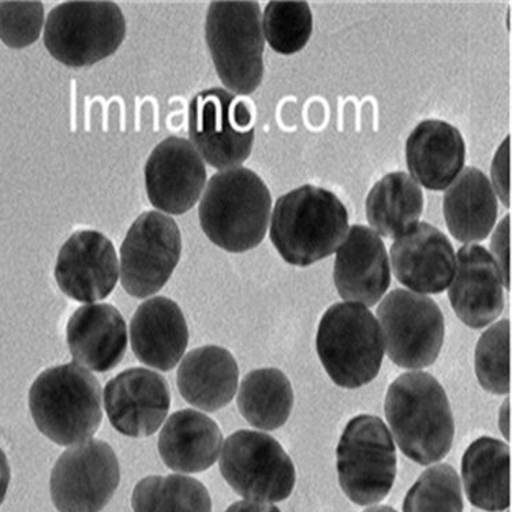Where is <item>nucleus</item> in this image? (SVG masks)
I'll return each instance as SVG.
<instances>
[{
    "mask_svg": "<svg viewBox=\"0 0 512 512\" xmlns=\"http://www.w3.org/2000/svg\"><path fill=\"white\" fill-rule=\"evenodd\" d=\"M510 223L511 216L507 215L506 218L497 224L495 233L492 235L491 241V256L499 268L500 276H502L503 286L507 290L511 289V274H510Z\"/></svg>",
    "mask_w": 512,
    "mask_h": 512,
    "instance_id": "f704fd0d",
    "label": "nucleus"
},
{
    "mask_svg": "<svg viewBox=\"0 0 512 512\" xmlns=\"http://www.w3.org/2000/svg\"><path fill=\"white\" fill-rule=\"evenodd\" d=\"M388 358L403 369L435 364L444 345L446 324L440 306L426 295L396 289L377 308Z\"/></svg>",
    "mask_w": 512,
    "mask_h": 512,
    "instance_id": "9d476101",
    "label": "nucleus"
},
{
    "mask_svg": "<svg viewBox=\"0 0 512 512\" xmlns=\"http://www.w3.org/2000/svg\"><path fill=\"white\" fill-rule=\"evenodd\" d=\"M334 282L346 302L373 306L391 284L390 260L383 239L371 227L354 224L336 250Z\"/></svg>",
    "mask_w": 512,
    "mask_h": 512,
    "instance_id": "a211bd4d",
    "label": "nucleus"
},
{
    "mask_svg": "<svg viewBox=\"0 0 512 512\" xmlns=\"http://www.w3.org/2000/svg\"><path fill=\"white\" fill-rule=\"evenodd\" d=\"M104 406L115 431L141 439L155 435L166 420L171 406L170 388L159 373L127 369L108 381Z\"/></svg>",
    "mask_w": 512,
    "mask_h": 512,
    "instance_id": "dca6fc26",
    "label": "nucleus"
},
{
    "mask_svg": "<svg viewBox=\"0 0 512 512\" xmlns=\"http://www.w3.org/2000/svg\"><path fill=\"white\" fill-rule=\"evenodd\" d=\"M396 443L421 466L442 461L450 452L455 422L446 390L429 373H403L388 387L384 405Z\"/></svg>",
    "mask_w": 512,
    "mask_h": 512,
    "instance_id": "f257e3e1",
    "label": "nucleus"
},
{
    "mask_svg": "<svg viewBox=\"0 0 512 512\" xmlns=\"http://www.w3.org/2000/svg\"><path fill=\"white\" fill-rule=\"evenodd\" d=\"M466 145L461 132L440 119H426L406 141L410 177L424 188L446 190L465 166Z\"/></svg>",
    "mask_w": 512,
    "mask_h": 512,
    "instance_id": "4be33fe9",
    "label": "nucleus"
},
{
    "mask_svg": "<svg viewBox=\"0 0 512 512\" xmlns=\"http://www.w3.org/2000/svg\"><path fill=\"white\" fill-rule=\"evenodd\" d=\"M448 298L455 315L472 330H481L502 315V276L484 246L470 244L459 249Z\"/></svg>",
    "mask_w": 512,
    "mask_h": 512,
    "instance_id": "6ab92c4d",
    "label": "nucleus"
},
{
    "mask_svg": "<svg viewBox=\"0 0 512 512\" xmlns=\"http://www.w3.org/2000/svg\"><path fill=\"white\" fill-rule=\"evenodd\" d=\"M130 340L138 361L168 372L189 345V328L177 302L155 297L138 306L130 323Z\"/></svg>",
    "mask_w": 512,
    "mask_h": 512,
    "instance_id": "aec40b11",
    "label": "nucleus"
},
{
    "mask_svg": "<svg viewBox=\"0 0 512 512\" xmlns=\"http://www.w3.org/2000/svg\"><path fill=\"white\" fill-rule=\"evenodd\" d=\"M67 345L82 368L96 373L112 371L125 357V319L110 304L81 306L67 323Z\"/></svg>",
    "mask_w": 512,
    "mask_h": 512,
    "instance_id": "412c9836",
    "label": "nucleus"
},
{
    "mask_svg": "<svg viewBox=\"0 0 512 512\" xmlns=\"http://www.w3.org/2000/svg\"><path fill=\"white\" fill-rule=\"evenodd\" d=\"M499 428L507 442L511 440V406L510 399L504 401L499 411Z\"/></svg>",
    "mask_w": 512,
    "mask_h": 512,
    "instance_id": "4c0bfd02",
    "label": "nucleus"
},
{
    "mask_svg": "<svg viewBox=\"0 0 512 512\" xmlns=\"http://www.w3.org/2000/svg\"><path fill=\"white\" fill-rule=\"evenodd\" d=\"M126 37L121 7L106 0L63 2L48 14L44 44L67 67L92 66L118 51Z\"/></svg>",
    "mask_w": 512,
    "mask_h": 512,
    "instance_id": "0eeeda50",
    "label": "nucleus"
},
{
    "mask_svg": "<svg viewBox=\"0 0 512 512\" xmlns=\"http://www.w3.org/2000/svg\"><path fill=\"white\" fill-rule=\"evenodd\" d=\"M119 278L117 250L106 235L77 231L59 250L55 279L71 300L95 304L114 291Z\"/></svg>",
    "mask_w": 512,
    "mask_h": 512,
    "instance_id": "2eb2a0df",
    "label": "nucleus"
},
{
    "mask_svg": "<svg viewBox=\"0 0 512 512\" xmlns=\"http://www.w3.org/2000/svg\"><path fill=\"white\" fill-rule=\"evenodd\" d=\"M44 25L41 2H0V39L7 47L21 50L39 40Z\"/></svg>",
    "mask_w": 512,
    "mask_h": 512,
    "instance_id": "473e14b6",
    "label": "nucleus"
},
{
    "mask_svg": "<svg viewBox=\"0 0 512 512\" xmlns=\"http://www.w3.org/2000/svg\"><path fill=\"white\" fill-rule=\"evenodd\" d=\"M239 368L234 355L219 346L198 347L179 365L177 383L182 398L197 409L215 413L233 401Z\"/></svg>",
    "mask_w": 512,
    "mask_h": 512,
    "instance_id": "b1692460",
    "label": "nucleus"
},
{
    "mask_svg": "<svg viewBox=\"0 0 512 512\" xmlns=\"http://www.w3.org/2000/svg\"><path fill=\"white\" fill-rule=\"evenodd\" d=\"M403 512H463L457 470L447 463L426 469L407 492Z\"/></svg>",
    "mask_w": 512,
    "mask_h": 512,
    "instance_id": "7c9ffc66",
    "label": "nucleus"
},
{
    "mask_svg": "<svg viewBox=\"0 0 512 512\" xmlns=\"http://www.w3.org/2000/svg\"><path fill=\"white\" fill-rule=\"evenodd\" d=\"M349 229V212L334 193L304 185L278 198L269 237L287 264L305 268L336 253Z\"/></svg>",
    "mask_w": 512,
    "mask_h": 512,
    "instance_id": "f03ea898",
    "label": "nucleus"
},
{
    "mask_svg": "<svg viewBox=\"0 0 512 512\" xmlns=\"http://www.w3.org/2000/svg\"><path fill=\"white\" fill-rule=\"evenodd\" d=\"M510 447L495 437L474 440L462 458L463 487L469 502L487 512L510 508Z\"/></svg>",
    "mask_w": 512,
    "mask_h": 512,
    "instance_id": "a878e982",
    "label": "nucleus"
},
{
    "mask_svg": "<svg viewBox=\"0 0 512 512\" xmlns=\"http://www.w3.org/2000/svg\"><path fill=\"white\" fill-rule=\"evenodd\" d=\"M207 168L192 142L168 137L153 149L145 164V188L153 207L183 215L200 200Z\"/></svg>",
    "mask_w": 512,
    "mask_h": 512,
    "instance_id": "4468645a",
    "label": "nucleus"
},
{
    "mask_svg": "<svg viewBox=\"0 0 512 512\" xmlns=\"http://www.w3.org/2000/svg\"><path fill=\"white\" fill-rule=\"evenodd\" d=\"M271 207L263 179L249 168L237 167L209 179L198 218L212 244L229 253H245L263 242Z\"/></svg>",
    "mask_w": 512,
    "mask_h": 512,
    "instance_id": "7ed1b4c3",
    "label": "nucleus"
},
{
    "mask_svg": "<svg viewBox=\"0 0 512 512\" xmlns=\"http://www.w3.org/2000/svg\"><path fill=\"white\" fill-rule=\"evenodd\" d=\"M237 403L242 417L254 428L276 431L293 413V386L280 369H256L242 380Z\"/></svg>",
    "mask_w": 512,
    "mask_h": 512,
    "instance_id": "cd10ccee",
    "label": "nucleus"
},
{
    "mask_svg": "<svg viewBox=\"0 0 512 512\" xmlns=\"http://www.w3.org/2000/svg\"><path fill=\"white\" fill-rule=\"evenodd\" d=\"M121 482L117 455L110 444L88 440L63 452L50 480L52 503L59 512H100Z\"/></svg>",
    "mask_w": 512,
    "mask_h": 512,
    "instance_id": "ddd939ff",
    "label": "nucleus"
},
{
    "mask_svg": "<svg viewBox=\"0 0 512 512\" xmlns=\"http://www.w3.org/2000/svg\"><path fill=\"white\" fill-rule=\"evenodd\" d=\"M29 409L44 436L58 446H77L102 424V386L78 364L55 366L32 384Z\"/></svg>",
    "mask_w": 512,
    "mask_h": 512,
    "instance_id": "20e7f679",
    "label": "nucleus"
},
{
    "mask_svg": "<svg viewBox=\"0 0 512 512\" xmlns=\"http://www.w3.org/2000/svg\"><path fill=\"white\" fill-rule=\"evenodd\" d=\"M226 512H282L274 504L253 502V500H241L227 508Z\"/></svg>",
    "mask_w": 512,
    "mask_h": 512,
    "instance_id": "c9c22d12",
    "label": "nucleus"
},
{
    "mask_svg": "<svg viewBox=\"0 0 512 512\" xmlns=\"http://www.w3.org/2000/svg\"><path fill=\"white\" fill-rule=\"evenodd\" d=\"M219 467L233 491L253 502H283L297 481L287 452L278 440L263 432L233 433L224 443Z\"/></svg>",
    "mask_w": 512,
    "mask_h": 512,
    "instance_id": "9b49d317",
    "label": "nucleus"
},
{
    "mask_svg": "<svg viewBox=\"0 0 512 512\" xmlns=\"http://www.w3.org/2000/svg\"><path fill=\"white\" fill-rule=\"evenodd\" d=\"M132 508L133 512H212V499L196 478L151 476L134 487Z\"/></svg>",
    "mask_w": 512,
    "mask_h": 512,
    "instance_id": "c85d7f7f",
    "label": "nucleus"
},
{
    "mask_svg": "<svg viewBox=\"0 0 512 512\" xmlns=\"http://www.w3.org/2000/svg\"><path fill=\"white\" fill-rule=\"evenodd\" d=\"M444 219L452 237L463 244L484 241L497 219V198L487 175L463 168L444 193Z\"/></svg>",
    "mask_w": 512,
    "mask_h": 512,
    "instance_id": "393cba45",
    "label": "nucleus"
},
{
    "mask_svg": "<svg viewBox=\"0 0 512 512\" xmlns=\"http://www.w3.org/2000/svg\"><path fill=\"white\" fill-rule=\"evenodd\" d=\"M511 137L508 136L502 142L499 149H497L495 158H493L491 173H492V188L495 190L496 196H499L504 207L510 208L511 193H510V145Z\"/></svg>",
    "mask_w": 512,
    "mask_h": 512,
    "instance_id": "72a5a7b5",
    "label": "nucleus"
},
{
    "mask_svg": "<svg viewBox=\"0 0 512 512\" xmlns=\"http://www.w3.org/2000/svg\"><path fill=\"white\" fill-rule=\"evenodd\" d=\"M205 40L224 87L237 95H252L264 76L265 43L259 2L209 3Z\"/></svg>",
    "mask_w": 512,
    "mask_h": 512,
    "instance_id": "39448f33",
    "label": "nucleus"
},
{
    "mask_svg": "<svg viewBox=\"0 0 512 512\" xmlns=\"http://www.w3.org/2000/svg\"><path fill=\"white\" fill-rule=\"evenodd\" d=\"M364 512H398L395 510V508H392L390 506H376L368 508V510H365Z\"/></svg>",
    "mask_w": 512,
    "mask_h": 512,
    "instance_id": "58836bf2",
    "label": "nucleus"
},
{
    "mask_svg": "<svg viewBox=\"0 0 512 512\" xmlns=\"http://www.w3.org/2000/svg\"><path fill=\"white\" fill-rule=\"evenodd\" d=\"M343 493L357 506L386 499L396 478L394 439L381 418L361 414L347 422L336 447Z\"/></svg>",
    "mask_w": 512,
    "mask_h": 512,
    "instance_id": "6e6552de",
    "label": "nucleus"
},
{
    "mask_svg": "<svg viewBox=\"0 0 512 512\" xmlns=\"http://www.w3.org/2000/svg\"><path fill=\"white\" fill-rule=\"evenodd\" d=\"M325 372L336 386L355 390L372 383L384 358V339L371 310L342 302L325 310L316 336Z\"/></svg>",
    "mask_w": 512,
    "mask_h": 512,
    "instance_id": "423d86ee",
    "label": "nucleus"
},
{
    "mask_svg": "<svg viewBox=\"0 0 512 512\" xmlns=\"http://www.w3.org/2000/svg\"><path fill=\"white\" fill-rule=\"evenodd\" d=\"M424 193L403 171L387 174L366 198V219L377 235L398 238L420 222Z\"/></svg>",
    "mask_w": 512,
    "mask_h": 512,
    "instance_id": "bb28decb",
    "label": "nucleus"
},
{
    "mask_svg": "<svg viewBox=\"0 0 512 512\" xmlns=\"http://www.w3.org/2000/svg\"><path fill=\"white\" fill-rule=\"evenodd\" d=\"M313 32L312 10L302 0H272L265 6L263 33L269 47L294 55L308 44Z\"/></svg>",
    "mask_w": 512,
    "mask_h": 512,
    "instance_id": "c756f323",
    "label": "nucleus"
},
{
    "mask_svg": "<svg viewBox=\"0 0 512 512\" xmlns=\"http://www.w3.org/2000/svg\"><path fill=\"white\" fill-rule=\"evenodd\" d=\"M254 119L248 103L223 88L197 93L189 107L190 142L216 170L237 168L254 144Z\"/></svg>",
    "mask_w": 512,
    "mask_h": 512,
    "instance_id": "1a4fd4ad",
    "label": "nucleus"
},
{
    "mask_svg": "<svg viewBox=\"0 0 512 512\" xmlns=\"http://www.w3.org/2000/svg\"><path fill=\"white\" fill-rule=\"evenodd\" d=\"M182 253V237L173 218L144 212L127 231L121 246V282L134 298H147L166 286Z\"/></svg>",
    "mask_w": 512,
    "mask_h": 512,
    "instance_id": "f8f14e48",
    "label": "nucleus"
},
{
    "mask_svg": "<svg viewBox=\"0 0 512 512\" xmlns=\"http://www.w3.org/2000/svg\"><path fill=\"white\" fill-rule=\"evenodd\" d=\"M10 480L11 472L9 461H7L5 452L0 448V506L5 502Z\"/></svg>",
    "mask_w": 512,
    "mask_h": 512,
    "instance_id": "e433bc0d",
    "label": "nucleus"
},
{
    "mask_svg": "<svg viewBox=\"0 0 512 512\" xmlns=\"http://www.w3.org/2000/svg\"><path fill=\"white\" fill-rule=\"evenodd\" d=\"M223 433L212 418L186 409L171 414L160 432L158 448L164 465L173 472L201 473L218 461Z\"/></svg>",
    "mask_w": 512,
    "mask_h": 512,
    "instance_id": "5701e85b",
    "label": "nucleus"
},
{
    "mask_svg": "<svg viewBox=\"0 0 512 512\" xmlns=\"http://www.w3.org/2000/svg\"><path fill=\"white\" fill-rule=\"evenodd\" d=\"M391 265L396 280L418 294L446 291L455 275V252L447 235L421 222L395 239Z\"/></svg>",
    "mask_w": 512,
    "mask_h": 512,
    "instance_id": "f3484780",
    "label": "nucleus"
},
{
    "mask_svg": "<svg viewBox=\"0 0 512 512\" xmlns=\"http://www.w3.org/2000/svg\"><path fill=\"white\" fill-rule=\"evenodd\" d=\"M510 320L491 325L476 347V375L478 383L493 395H508L511 391Z\"/></svg>",
    "mask_w": 512,
    "mask_h": 512,
    "instance_id": "2f4dec72",
    "label": "nucleus"
}]
</instances>
